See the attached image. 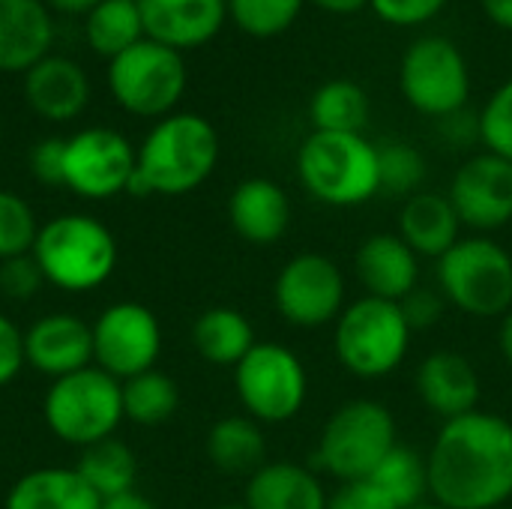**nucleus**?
<instances>
[{"label":"nucleus","mask_w":512,"mask_h":509,"mask_svg":"<svg viewBox=\"0 0 512 509\" xmlns=\"http://www.w3.org/2000/svg\"><path fill=\"white\" fill-rule=\"evenodd\" d=\"M429 498L447 509H498L512 501V423L471 411L441 423L429 453Z\"/></svg>","instance_id":"nucleus-1"},{"label":"nucleus","mask_w":512,"mask_h":509,"mask_svg":"<svg viewBox=\"0 0 512 509\" xmlns=\"http://www.w3.org/2000/svg\"><path fill=\"white\" fill-rule=\"evenodd\" d=\"M219 162V135L201 114H168L144 138L126 192L147 195H186L198 189Z\"/></svg>","instance_id":"nucleus-2"},{"label":"nucleus","mask_w":512,"mask_h":509,"mask_svg":"<svg viewBox=\"0 0 512 509\" xmlns=\"http://www.w3.org/2000/svg\"><path fill=\"white\" fill-rule=\"evenodd\" d=\"M303 189L327 207H360L381 192L378 144L357 132H315L297 150Z\"/></svg>","instance_id":"nucleus-3"},{"label":"nucleus","mask_w":512,"mask_h":509,"mask_svg":"<svg viewBox=\"0 0 512 509\" xmlns=\"http://www.w3.org/2000/svg\"><path fill=\"white\" fill-rule=\"evenodd\" d=\"M33 258L48 285L84 294L111 279L117 267V240L87 213H63L39 225Z\"/></svg>","instance_id":"nucleus-4"},{"label":"nucleus","mask_w":512,"mask_h":509,"mask_svg":"<svg viewBox=\"0 0 512 509\" xmlns=\"http://www.w3.org/2000/svg\"><path fill=\"white\" fill-rule=\"evenodd\" d=\"M411 324L399 303L360 297L333 324V354L345 372L363 381L393 375L411 351Z\"/></svg>","instance_id":"nucleus-5"},{"label":"nucleus","mask_w":512,"mask_h":509,"mask_svg":"<svg viewBox=\"0 0 512 509\" xmlns=\"http://www.w3.org/2000/svg\"><path fill=\"white\" fill-rule=\"evenodd\" d=\"M396 444L399 429L393 411L378 399H351L342 402L321 426L315 468L339 483L366 480Z\"/></svg>","instance_id":"nucleus-6"},{"label":"nucleus","mask_w":512,"mask_h":509,"mask_svg":"<svg viewBox=\"0 0 512 509\" xmlns=\"http://www.w3.org/2000/svg\"><path fill=\"white\" fill-rule=\"evenodd\" d=\"M438 291L468 318H504L512 309V252L489 234L462 237L438 258Z\"/></svg>","instance_id":"nucleus-7"},{"label":"nucleus","mask_w":512,"mask_h":509,"mask_svg":"<svg viewBox=\"0 0 512 509\" xmlns=\"http://www.w3.org/2000/svg\"><path fill=\"white\" fill-rule=\"evenodd\" d=\"M48 429L72 447H90L105 438H114L123 417V393L120 381L102 372L99 366H87L66 378H57L42 402Z\"/></svg>","instance_id":"nucleus-8"},{"label":"nucleus","mask_w":512,"mask_h":509,"mask_svg":"<svg viewBox=\"0 0 512 509\" xmlns=\"http://www.w3.org/2000/svg\"><path fill=\"white\" fill-rule=\"evenodd\" d=\"M399 90L417 114L447 120L471 99V66L453 39L423 36L402 54Z\"/></svg>","instance_id":"nucleus-9"},{"label":"nucleus","mask_w":512,"mask_h":509,"mask_svg":"<svg viewBox=\"0 0 512 509\" xmlns=\"http://www.w3.org/2000/svg\"><path fill=\"white\" fill-rule=\"evenodd\" d=\"M234 387L243 411L261 426L294 420L309 399L303 360L279 342H258L234 366Z\"/></svg>","instance_id":"nucleus-10"},{"label":"nucleus","mask_w":512,"mask_h":509,"mask_svg":"<svg viewBox=\"0 0 512 509\" xmlns=\"http://www.w3.org/2000/svg\"><path fill=\"white\" fill-rule=\"evenodd\" d=\"M114 99L138 117H168L186 90V63L180 51L141 39L108 63Z\"/></svg>","instance_id":"nucleus-11"},{"label":"nucleus","mask_w":512,"mask_h":509,"mask_svg":"<svg viewBox=\"0 0 512 509\" xmlns=\"http://www.w3.org/2000/svg\"><path fill=\"white\" fill-rule=\"evenodd\" d=\"M276 312L300 330L336 324L348 306L342 267L324 252H300L285 261L273 282Z\"/></svg>","instance_id":"nucleus-12"},{"label":"nucleus","mask_w":512,"mask_h":509,"mask_svg":"<svg viewBox=\"0 0 512 509\" xmlns=\"http://www.w3.org/2000/svg\"><path fill=\"white\" fill-rule=\"evenodd\" d=\"M162 354L159 318L141 303H114L93 324V366L117 381L156 369Z\"/></svg>","instance_id":"nucleus-13"},{"label":"nucleus","mask_w":512,"mask_h":509,"mask_svg":"<svg viewBox=\"0 0 512 509\" xmlns=\"http://www.w3.org/2000/svg\"><path fill=\"white\" fill-rule=\"evenodd\" d=\"M135 156L138 153L120 132L105 126L84 129L66 141L63 186L90 201L114 198L117 192H126L135 171Z\"/></svg>","instance_id":"nucleus-14"},{"label":"nucleus","mask_w":512,"mask_h":509,"mask_svg":"<svg viewBox=\"0 0 512 509\" xmlns=\"http://www.w3.org/2000/svg\"><path fill=\"white\" fill-rule=\"evenodd\" d=\"M465 228L492 234L512 222V162L495 153H477L465 159L447 192Z\"/></svg>","instance_id":"nucleus-15"},{"label":"nucleus","mask_w":512,"mask_h":509,"mask_svg":"<svg viewBox=\"0 0 512 509\" xmlns=\"http://www.w3.org/2000/svg\"><path fill=\"white\" fill-rule=\"evenodd\" d=\"M414 390L423 408L432 411L441 423H447L480 408L483 381L477 366L465 354L441 348L420 360L414 372Z\"/></svg>","instance_id":"nucleus-16"},{"label":"nucleus","mask_w":512,"mask_h":509,"mask_svg":"<svg viewBox=\"0 0 512 509\" xmlns=\"http://www.w3.org/2000/svg\"><path fill=\"white\" fill-rule=\"evenodd\" d=\"M24 363L54 381L93 366V327L69 312L39 318L24 333Z\"/></svg>","instance_id":"nucleus-17"},{"label":"nucleus","mask_w":512,"mask_h":509,"mask_svg":"<svg viewBox=\"0 0 512 509\" xmlns=\"http://www.w3.org/2000/svg\"><path fill=\"white\" fill-rule=\"evenodd\" d=\"M354 273L369 297L402 303L420 288V255L396 231H378L357 246Z\"/></svg>","instance_id":"nucleus-18"},{"label":"nucleus","mask_w":512,"mask_h":509,"mask_svg":"<svg viewBox=\"0 0 512 509\" xmlns=\"http://www.w3.org/2000/svg\"><path fill=\"white\" fill-rule=\"evenodd\" d=\"M144 36L174 51L207 45L228 18V0H138Z\"/></svg>","instance_id":"nucleus-19"},{"label":"nucleus","mask_w":512,"mask_h":509,"mask_svg":"<svg viewBox=\"0 0 512 509\" xmlns=\"http://www.w3.org/2000/svg\"><path fill=\"white\" fill-rule=\"evenodd\" d=\"M228 219L237 237L252 246H273L291 228V198L270 177H249L228 198Z\"/></svg>","instance_id":"nucleus-20"},{"label":"nucleus","mask_w":512,"mask_h":509,"mask_svg":"<svg viewBox=\"0 0 512 509\" xmlns=\"http://www.w3.org/2000/svg\"><path fill=\"white\" fill-rule=\"evenodd\" d=\"M24 96L39 117L63 123L84 111L90 99V84L75 60L42 57L24 75Z\"/></svg>","instance_id":"nucleus-21"},{"label":"nucleus","mask_w":512,"mask_h":509,"mask_svg":"<svg viewBox=\"0 0 512 509\" xmlns=\"http://www.w3.org/2000/svg\"><path fill=\"white\" fill-rule=\"evenodd\" d=\"M54 27L42 0H0V72H27L48 57Z\"/></svg>","instance_id":"nucleus-22"},{"label":"nucleus","mask_w":512,"mask_h":509,"mask_svg":"<svg viewBox=\"0 0 512 509\" xmlns=\"http://www.w3.org/2000/svg\"><path fill=\"white\" fill-rule=\"evenodd\" d=\"M327 486L309 465L267 462L249 483L243 504L249 509H327Z\"/></svg>","instance_id":"nucleus-23"},{"label":"nucleus","mask_w":512,"mask_h":509,"mask_svg":"<svg viewBox=\"0 0 512 509\" xmlns=\"http://www.w3.org/2000/svg\"><path fill=\"white\" fill-rule=\"evenodd\" d=\"M462 219L447 195L417 192L402 204L399 213V237L420 258H444L462 240Z\"/></svg>","instance_id":"nucleus-24"},{"label":"nucleus","mask_w":512,"mask_h":509,"mask_svg":"<svg viewBox=\"0 0 512 509\" xmlns=\"http://www.w3.org/2000/svg\"><path fill=\"white\" fill-rule=\"evenodd\" d=\"M6 509H102V498L75 468H39L9 489Z\"/></svg>","instance_id":"nucleus-25"},{"label":"nucleus","mask_w":512,"mask_h":509,"mask_svg":"<svg viewBox=\"0 0 512 509\" xmlns=\"http://www.w3.org/2000/svg\"><path fill=\"white\" fill-rule=\"evenodd\" d=\"M207 459L213 468L231 477H252L267 465V438L258 420L249 414H231L210 426Z\"/></svg>","instance_id":"nucleus-26"},{"label":"nucleus","mask_w":512,"mask_h":509,"mask_svg":"<svg viewBox=\"0 0 512 509\" xmlns=\"http://www.w3.org/2000/svg\"><path fill=\"white\" fill-rule=\"evenodd\" d=\"M192 345L207 363L234 369L258 345V339H255L252 321L240 309L213 306V309H207V312H201L195 318Z\"/></svg>","instance_id":"nucleus-27"},{"label":"nucleus","mask_w":512,"mask_h":509,"mask_svg":"<svg viewBox=\"0 0 512 509\" xmlns=\"http://www.w3.org/2000/svg\"><path fill=\"white\" fill-rule=\"evenodd\" d=\"M369 117H372V102L366 90L351 78H330L309 99V120L315 132L363 135Z\"/></svg>","instance_id":"nucleus-28"},{"label":"nucleus","mask_w":512,"mask_h":509,"mask_svg":"<svg viewBox=\"0 0 512 509\" xmlns=\"http://www.w3.org/2000/svg\"><path fill=\"white\" fill-rule=\"evenodd\" d=\"M75 471L81 474V480L102 498H117L126 492H135V480H138V459L135 453L117 441V438H105L99 444H90L81 450V459L75 465Z\"/></svg>","instance_id":"nucleus-29"},{"label":"nucleus","mask_w":512,"mask_h":509,"mask_svg":"<svg viewBox=\"0 0 512 509\" xmlns=\"http://www.w3.org/2000/svg\"><path fill=\"white\" fill-rule=\"evenodd\" d=\"M123 417L135 426H162L180 408V387L171 375L150 369L129 381H120Z\"/></svg>","instance_id":"nucleus-30"},{"label":"nucleus","mask_w":512,"mask_h":509,"mask_svg":"<svg viewBox=\"0 0 512 509\" xmlns=\"http://www.w3.org/2000/svg\"><path fill=\"white\" fill-rule=\"evenodd\" d=\"M369 480L375 486L384 489V495L399 509L417 507L429 498V465H426V453L408 447V444H396L387 459L369 474Z\"/></svg>","instance_id":"nucleus-31"},{"label":"nucleus","mask_w":512,"mask_h":509,"mask_svg":"<svg viewBox=\"0 0 512 509\" xmlns=\"http://www.w3.org/2000/svg\"><path fill=\"white\" fill-rule=\"evenodd\" d=\"M144 24L138 12V0H102L87 15V42L93 51L105 57H117L135 42H141Z\"/></svg>","instance_id":"nucleus-32"},{"label":"nucleus","mask_w":512,"mask_h":509,"mask_svg":"<svg viewBox=\"0 0 512 509\" xmlns=\"http://www.w3.org/2000/svg\"><path fill=\"white\" fill-rule=\"evenodd\" d=\"M429 174L426 156L405 144V141H393L378 147V177H381V192L396 195V198H411L420 192L423 180Z\"/></svg>","instance_id":"nucleus-33"},{"label":"nucleus","mask_w":512,"mask_h":509,"mask_svg":"<svg viewBox=\"0 0 512 509\" xmlns=\"http://www.w3.org/2000/svg\"><path fill=\"white\" fill-rule=\"evenodd\" d=\"M303 3L306 0H228V15L243 33L255 39H273L294 27Z\"/></svg>","instance_id":"nucleus-34"},{"label":"nucleus","mask_w":512,"mask_h":509,"mask_svg":"<svg viewBox=\"0 0 512 509\" xmlns=\"http://www.w3.org/2000/svg\"><path fill=\"white\" fill-rule=\"evenodd\" d=\"M36 234L39 225L30 204L15 192L0 189V261L33 252Z\"/></svg>","instance_id":"nucleus-35"},{"label":"nucleus","mask_w":512,"mask_h":509,"mask_svg":"<svg viewBox=\"0 0 512 509\" xmlns=\"http://www.w3.org/2000/svg\"><path fill=\"white\" fill-rule=\"evenodd\" d=\"M477 120H480V144L489 153L512 162V78H507L489 96Z\"/></svg>","instance_id":"nucleus-36"},{"label":"nucleus","mask_w":512,"mask_h":509,"mask_svg":"<svg viewBox=\"0 0 512 509\" xmlns=\"http://www.w3.org/2000/svg\"><path fill=\"white\" fill-rule=\"evenodd\" d=\"M45 285V276L33 258V252L27 255H15L0 261V294L9 300H33Z\"/></svg>","instance_id":"nucleus-37"},{"label":"nucleus","mask_w":512,"mask_h":509,"mask_svg":"<svg viewBox=\"0 0 512 509\" xmlns=\"http://www.w3.org/2000/svg\"><path fill=\"white\" fill-rule=\"evenodd\" d=\"M450 0H369L372 12L393 27H420L444 12Z\"/></svg>","instance_id":"nucleus-38"},{"label":"nucleus","mask_w":512,"mask_h":509,"mask_svg":"<svg viewBox=\"0 0 512 509\" xmlns=\"http://www.w3.org/2000/svg\"><path fill=\"white\" fill-rule=\"evenodd\" d=\"M327 509H399L381 486H375L369 477L366 480H348L339 483L330 498H327Z\"/></svg>","instance_id":"nucleus-39"},{"label":"nucleus","mask_w":512,"mask_h":509,"mask_svg":"<svg viewBox=\"0 0 512 509\" xmlns=\"http://www.w3.org/2000/svg\"><path fill=\"white\" fill-rule=\"evenodd\" d=\"M402 312H405V318H408V324H411V330L417 333V330H429V327H435L441 318H444V312H447V300H444V294L438 291V288H414L402 303Z\"/></svg>","instance_id":"nucleus-40"},{"label":"nucleus","mask_w":512,"mask_h":509,"mask_svg":"<svg viewBox=\"0 0 512 509\" xmlns=\"http://www.w3.org/2000/svg\"><path fill=\"white\" fill-rule=\"evenodd\" d=\"M63 156H66L63 138H42L30 153L33 177L42 186H63Z\"/></svg>","instance_id":"nucleus-41"},{"label":"nucleus","mask_w":512,"mask_h":509,"mask_svg":"<svg viewBox=\"0 0 512 509\" xmlns=\"http://www.w3.org/2000/svg\"><path fill=\"white\" fill-rule=\"evenodd\" d=\"M24 366V333L6 315H0V390L12 384Z\"/></svg>","instance_id":"nucleus-42"},{"label":"nucleus","mask_w":512,"mask_h":509,"mask_svg":"<svg viewBox=\"0 0 512 509\" xmlns=\"http://www.w3.org/2000/svg\"><path fill=\"white\" fill-rule=\"evenodd\" d=\"M486 18L504 30H512V0H480Z\"/></svg>","instance_id":"nucleus-43"},{"label":"nucleus","mask_w":512,"mask_h":509,"mask_svg":"<svg viewBox=\"0 0 512 509\" xmlns=\"http://www.w3.org/2000/svg\"><path fill=\"white\" fill-rule=\"evenodd\" d=\"M102 509H159L150 498L138 495V492H126V495H117V498H108L102 501Z\"/></svg>","instance_id":"nucleus-44"},{"label":"nucleus","mask_w":512,"mask_h":509,"mask_svg":"<svg viewBox=\"0 0 512 509\" xmlns=\"http://www.w3.org/2000/svg\"><path fill=\"white\" fill-rule=\"evenodd\" d=\"M318 9L330 12V15H354L363 6H369V0H312Z\"/></svg>","instance_id":"nucleus-45"},{"label":"nucleus","mask_w":512,"mask_h":509,"mask_svg":"<svg viewBox=\"0 0 512 509\" xmlns=\"http://www.w3.org/2000/svg\"><path fill=\"white\" fill-rule=\"evenodd\" d=\"M498 351H501V360L507 363V369L512 372V309L498 324Z\"/></svg>","instance_id":"nucleus-46"},{"label":"nucleus","mask_w":512,"mask_h":509,"mask_svg":"<svg viewBox=\"0 0 512 509\" xmlns=\"http://www.w3.org/2000/svg\"><path fill=\"white\" fill-rule=\"evenodd\" d=\"M57 12H66V15H90L102 0H48Z\"/></svg>","instance_id":"nucleus-47"},{"label":"nucleus","mask_w":512,"mask_h":509,"mask_svg":"<svg viewBox=\"0 0 512 509\" xmlns=\"http://www.w3.org/2000/svg\"><path fill=\"white\" fill-rule=\"evenodd\" d=\"M408 509H447V507H441V504H435V501H423V504H417V507H408Z\"/></svg>","instance_id":"nucleus-48"},{"label":"nucleus","mask_w":512,"mask_h":509,"mask_svg":"<svg viewBox=\"0 0 512 509\" xmlns=\"http://www.w3.org/2000/svg\"><path fill=\"white\" fill-rule=\"evenodd\" d=\"M210 509H249L246 504H216V507Z\"/></svg>","instance_id":"nucleus-49"},{"label":"nucleus","mask_w":512,"mask_h":509,"mask_svg":"<svg viewBox=\"0 0 512 509\" xmlns=\"http://www.w3.org/2000/svg\"><path fill=\"white\" fill-rule=\"evenodd\" d=\"M498 509H512V507H510V504H507V507H498Z\"/></svg>","instance_id":"nucleus-50"}]
</instances>
